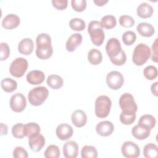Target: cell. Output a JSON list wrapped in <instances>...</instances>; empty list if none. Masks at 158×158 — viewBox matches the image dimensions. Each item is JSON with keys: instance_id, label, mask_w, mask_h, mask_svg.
I'll return each mask as SVG.
<instances>
[{"instance_id": "obj_19", "label": "cell", "mask_w": 158, "mask_h": 158, "mask_svg": "<svg viewBox=\"0 0 158 158\" xmlns=\"http://www.w3.org/2000/svg\"><path fill=\"white\" fill-rule=\"evenodd\" d=\"M82 35L80 33H74L67 40L65 48L68 52H73L76 50L77 48L79 46L82 42Z\"/></svg>"}, {"instance_id": "obj_15", "label": "cell", "mask_w": 158, "mask_h": 158, "mask_svg": "<svg viewBox=\"0 0 158 158\" xmlns=\"http://www.w3.org/2000/svg\"><path fill=\"white\" fill-rule=\"evenodd\" d=\"M114 130L113 123L108 120L102 121L97 124L96 131L97 133L102 136H110Z\"/></svg>"}, {"instance_id": "obj_12", "label": "cell", "mask_w": 158, "mask_h": 158, "mask_svg": "<svg viewBox=\"0 0 158 158\" xmlns=\"http://www.w3.org/2000/svg\"><path fill=\"white\" fill-rule=\"evenodd\" d=\"M56 132L57 138L64 141L70 139L72 136L73 130L70 125L67 123H61L57 127Z\"/></svg>"}, {"instance_id": "obj_30", "label": "cell", "mask_w": 158, "mask_h": 158, "mask_svg": "<svg viewBox=\"0 0 158 158\" xmlns=\"http://www.w3.org/2000/svg\"><path fill=\"white\" fill-rule=\"evenodd\" d=\"M100 23L102 28L106 29H112L116 26L117 20L114 15H107L101 19Z\"/></svg>"}, {"instance_id": "obj_42", "label": "cell", "mask_w": 158, "mask_h": 158, "mask_svg": "<svg viewBox=\"0 0 158 158\" xmlns=\"http://www.w3.org/2000/svg\"><path fill=\"white\" fill-rule=\"evenodd\" d=\"M13 157L15 158H27V151L22 147L17 146L13 151Z\"/></svg>"}, {"instance_id": "obj_25", "label": "cell", "mask_w": 158, "mask_h": 158, "mask_svg": "<svg viewBox=\"0 0 158 158\" xmlns=\"http://www.w3.org/2000/svg\"><path fill=\"white\" fill-rule=\"evenodd\" d=\"M40 133V125L34 122H30L24 125V134L25 136L28 138L38 135Z\"/></svg>"}, {"instance_id": "obj_2", "label": "cell", "mask_w": 158, "mask_h": 158, "mask_svg": "<svg viewBox=\"0 0 158 158\" xmlns=\"http://www.w3.org/2000/svg\"><path fill=\"white\" fill-rule=\"evenodd\" d=\"M88 32L90 36L92 43L100 46L104 40V33L100 22L97 20L91 21L88 27Z\"/></svg>"}, {"instance_id": "obj_46", "label": "cell", "mask_w": 158, "mask_h": 158, "mask_svg": "<svg viewBox=\"0 0 158 158\" xmlns=\"http://www.w3.org/2000/svg\"><path fill=\"white\" fill-rule=\"evenodd\" d=\"M7 134V126L6 125L1 123V135H6Z\"/></svg>"}, {"instance_id": "obj_14", "label": "cell", "mask_w": 158, "mask_h": 158, "mask_svg": "<svg viewBox=\"0 0 158 158\" xmlns=\"http://www.w3.org/2000/svg\"><path fill=\"white\" fill-rule=\"evenodd\" d=\"M78 154V146L75 141H67L63 146V154L66 158H76Z\"/></svg>"}, {"instance_id": "obj_5", "label": "cell", "mask_w": 158, "mask_h": 158, "mask_svg": "<svg viewBox=\"0 0 158 158\" xmlns=\"http://www.w3.org/2000/svg\"><path fill=\"white\" fill-rule=\"evenodd\" d=\"M150 55L151 50L149 46L144 43H139L134 49L132 60L135 65L141 66L148 61Z\"/></svg>"}, {"instance_id": "obj_47", "label": "cell", "mask_w": 158, "mask_h": 158, "mask_svg": "<svg viewBox=\"0 0 158 158\" xmlns=\"http://www.w3.org/2000/svg\"><path fill=\"white\" fill-rule=\"evenodd\" d=\"M93 2L98 6H102L108 2V0H94Z\"/></svg>"}, {"instance_id": "obj_39", "label": "cell", "mask_w": 158, "mask_h": 158, "mask_svg": "<svg viewBox=\"0 0 158 158\" xmlns=\"http://www.w3.org/2000/svg\"><path fill=\"white\" fill-rule=\"evenodd\" d=\"M119 23L120 25L123 27L130 28L134 25L135 20L133 17L130 15H123L120 17L119 18Z\"/></svg>"}, {"instance_id": "obj_4", "label": "cell", "mask_w": 158, "mask_h": 158, "mask_svg": "<svg viewBox=\"0 0 158 158\" xmlns=\"http://www.w3.org/2000/svg\"><path fill=\"white\" fill-rule=\"evenodd\" d=\"M49 95L48 89L44 86H37L30 91L28 94L29 102L34 106H39L43 104Z\"/></svg>"}, {"instance_id": "obj_28", "label": "cell", "mask_w": 158, "mask_h": 158, "mask_svg": "<svg viewBox=\"0 0 158 158\" xmlns=\"http://www.w3.org/2000/svg\"><path fill=\"white\" fill-rule=\"evenodd\" d=\"M143 155L146 158H157L158 157V148L154 143H148L143 148Z\"/></svg>"}, {"instance_id": "obj_7", "label": "cell", "mask_w": 158, "mask_h": 158, "mask_svg": "<svg viewBox=\"0 0 158 158\" xmlns=\"http://www.w3.org/2000/svg\"><path fill=\"white\" fill-rule=\"evenodd\" d=\"M119 106L123 112L136 113L138 110V106L133 96L128 93L121 95L119 99Z\"/></svg>"}, {"instance_id": "obj_45", "label": "cell", "mask_w": 158, "mask_h": 158, "mask_svg": "<svg viewBox=\"0 0 158 158\" xmlns=\"http://www.w3.org/2000/svg\"><path fill=\"white\" fill-rule=\"evenodd\" d=\"M157 85H158V82H155L153 83L151 86V90L152 93L155 96H158V92H157Z\"/></svg>"}, {"instance_id": "obj_22", "label": "cell", "mask_w": 158, "mask_h": 158, "mask_svg": "<svg viewBox=\"0 0 158 158\" xmlns=\"http://www.w3.org/2000/svg\"><path fill=\"white\" fill-rule=\"evenodd\" d=\"M154 12L152 7L147 2L141 3L137 7V15L143 19H147L151 17Z\"/></svg>"}, {"instance_id": "obj_8", "label": "cell", "mask_w": 158, "mask_h": 158, "mask_svg": "<svg viewBox=\"0 0 158 158\" xmlns=\"http://www.w3.org/2000/svg\"><path fill=\"white\" fill-rule=\"evenodd\" d=\"M106 83L110 89L117 90L123 85V76L118 71H112L106 76Z\"/></svg>"}, {"instance_id": "obj_6", "label": "cell", "mask_w": 158, "mask_h": 158, "mask_svg": "<svg viewBox=\"0 0 158 158\" xmlns=\"http://www.w3.org/2000/svg\"><path fill=\"white\" fill-rule=\"evenodd\" d=\"M28 66V61L23 57H17L12 61L10 65L9 72L11 75L16 78L23 77Z\"/></svg>"}, {"instance_id": "obj_31", "label": "cell", "mask_w": 158, "mask_h": 158, "mask_svg": "<svg viewBox=\"0 0 158 158\" xmlns=\"http://www.w3.org/2000/svg\"><path fill=\"white\" fill-rule=\"evenodd\" d=\"M81 156L82 158H96L98 151L94 146L86 145L81 149Z\"/></svg>"}, {"instance_id": "obj_3", "label": "cell", "mask_w": 158, "mask_h": 158, "mask_svg": "<svg viewBox=\"0 0 158 158\" xmlns=\"http://www.w3.org/2000/svg\"><path fill=\"white\" fill-rule=\"evenodd\" d=\"M112 102L110 98L106 95L98 96L94 104V112L99 118H105L109 114Z\"/></svg>"}, {"instance_id": "obj_29", "label": "cell", "mask_w": 158, "mask_h": 158, "mask_svg": "<svg viewBox=\"0 0 158 158\" xmlns=\"http://www.w3.org/2000/svg\"><path fill=\"white\" fill-rule=\"evenodd\" d=\"M156 120L154 116L149 114H145L142 115L138 121V123L149 129H152L156 125Z\"/></svg>"}, {"instance_id": "obj_13", "label": "cell", "mask_w": 158, "mask_h": 158, "mask_svg": "<svg viewBox=\"0 0 158 158\" xmlns=\"http://www.w3.org/2000/svg\"><path fill=\"white\" fill-rule=\"evenodd\" d=\"M45 144V138L40 133L28 138V145L35 152H39Z\"/></svg>"}, {"instance_id": "obj_10", "label": "cell", "mask_w": 158, "mask_h": 158, "mask_svg": "<svg viewBox=\"0 0 158 158\" xmlns=\"http://www.w3.org/2000/svg\"><path fill=\"white\" fill-rule=\"evenodd\" d=\"M10 109L15 112H22L27 106L25 97L20 93H17L12 96L10 99Z\"/></svg>"}, {"instance_id": "obj_11", "label": "cell", "mask_w": 158, "mask_h": 158, "mask_svg": "<svg viewBox=\"0 0 158 158\" xmlns=\"http://www.w3.org/2000/svg\"><path fill=\"white\" fill-rule=\"evenodd\" d=\"M106 50L110 59L116 57L122 50L119 40L115 38H110L107 42Z\"/></svg>"}, {"instance_id": "obj_18", "label": "cell", "mask_w": 158, "mask_h": 158, "mask_svg": "<svg viewBox=\"0 0 158 158\" xmlns=\"http://www.w3.org/2000/svg\"><path fill=\"white\" fill-rule=\"evenodd\" d=\"M72 123L78 128L84 127L87 122V116L84 111L80 109L75 110L72 114Z\"/></svg>"}, {"instance_id": "obj_36", "label": "cell", "mask_w": 158, "mask_h": 158, "mask_svg": "<svg viewBox=\"0 0 158 158\" xmlns=\"http://www.w3.org/2000/svg\"><path fill=\"white\" fill-rule=\"evenodd\" d=\"M144 77L149 80H153L157 77V69L153 65H148L144 69Z\"/></svg>"}, {"instance_id": "obj_20", "label": "cell", "mask_w": 158, "mask_h": 158, "mask_svg": "<svg viewBox=\"0 0 158 158\" xmlns=\"http://www.w3.org/2000/svg\"><path fill=\"white\" fill-rule=\"evenodd\" d=\"M34 48V43L31 39L26 38L22 40L18 46L19 52L23 55L28 56L31 54Z\"/></svg>"}, {"instance_id": "obj_23", "label": "cell", "mask_w": 158, "mask_h": 158, "mask_svg": "<svg viewBox=\"0 0 158 158\" xmlns=\"http://www.w3.org/2000/svg\"><path fill=\"white\" fill-rule=\"evenodd\" d=\"M136 30L141 36L144 37H151L155 32L154 27L146 22L139 23L136 27Z\"/></svg>"}, {"instance_id": "obj_1", "label": "cell", "mask_w": 158, "mask_h": 158, "mask_svg": "<svg viewBox=\"0 0 158 158\" xmlns=\"http://www.w3.org/2000/svg\"><path fill=\"white\" fill-rule=\"evenodd\" d=\"M36 55L42 60H46L51 57L53 49L51 46V38L47 33L39 34L36 39Z\"/></svg>"}, {"instance_id": "obj_37", "label": "cell", "mask_w": 158, "mask_h": 158, "mask_svg": "<svg viewBox=\"0 0 158 158\" xmlns=\"http://www.w3.org/2000/svg\"><path fill=\"white\" fill-rule=\"evenodd\" d=\"M136 35L135 32L132 31H125L122 35V41L127 46L132 45L136 41Z\"/></svg>"}, {"instance_id": "obj_21", "label": "cell", "mask_w": 158, "mask_h": 158, "mask_svg": "<svg viewBox=\"0 0 158 158\" xmlns=\"http://www.w3.org/2000/svg\"><path fill=\"white\" fill-rule=\"evenodd\" d=\"M132 135L138 139L143 140L147 138L151 133V130L143 125L138 124L133 127L131 130Z\"/></svg>"}, {"instance_id": "obj_9", "label": "cell", "mask_w": 158, "mask_h": 158, "mask_svg": "<svg viewBox=\"0 0 158 158\" xmlns=\"http://www.w3.org/2000/svg\"><path fill=\"white\" fill-rule=\"evenodd\" d=\"M122 155L127 158H136L140 155L139 146L135 143L130 141H125L121 147Z\"/></svg>"}, {"instance_id": "obj_24", "label": "cell", "mask_w": 158, "mask_h": 158, "mask_svg": "<svg viewBox=\"0 0 158 158\" xmlns=\"http://www.w3.org/2000/svg\"><path fill=\"white\" fill-rule=\"evenodd\" d=\"M64 81L61 77L57 75H50L47 78L48 85L54 89L60 88L63 86Z\"/></svg>"}, {"instance_id": "obj_26", "label": "cell", "mask_w": 158, "mask_h": 158, "mask_svg": "<svg viewBox=\"0 0 158 158\" xmlns=\"http://www.w3.org/2000/svg\"><path fill=\"white\" fill-rule=\"evenodd\" d=\"M88 60L91 64L97 65L102 60V53L97 49H91L88 54Z\"/></svg>"}, {"instance_id": "obj_38", "label": "cell", "mask_w": 158, "mask_h": 158, "mask_svg": "<svg viewBox=\"0 0 158 158\" xmlns=\"http://www.w3.org/2000/svg\"><path fill=\"white\" fill-rule=\"evenodd\" d=\"M110 60L114 65L117 66H121L125 63L127 60V56L124 51L122 50L116 57L110 58Z\"/></svg>"}, {"instance_id": "obj_27", "label": "cell", "mask_w": 158, "mask_h": 158, "mask_svg": "<svg viewBox=\"0 0 158 158\" xmlns=\"http://www.w3.org/2000/svg\"><path fill=\"white\" fill-rule=\"evenodd\" d=\"M1 86L3 91L7 93H12L17 88V83L10 78H5L1 81Z\"/></svg>"}, {"instance_id": "obj_16", "label": "cell", "mask_w": 158, "mask_h": 158, "mask_svg": "<svg viewBox=\"0 0 158 158\" xmlns=\"http://www.w3.org/2000/svg\"><path fill=\"white\" fill-rule=\"evenodd\" d=\"M20 23V17L14 14L7 15L2 21V26L5 29L12 30L17 28Z\"/></svg>"}, {"instance_id": "obj_40", "label": "cell", "mask_w": 158, "mask_h": 158, "mask_svg": "<svg viewBox=\"0 0 158 158\" xmlns=\"http://www.w3.org/2000/svg\"><path fill=\"white\" fill-rule=\"evenodd\" d=\"M71 5L76 12H83L86 7V0H72Z\"/></svg>"}, {"instance_id": "obj_17", "label": "cell", "mask_w": 158, "mask_h": 158, "mask_svg": "<svg viewBox=\"0 0 158 158\" xmlns=\"http://www.w3.org/2000/svg\"><path fill=\"white\" fill-rule=\"evenodd\" d=\"M45 78L44 73L41 71L38 70H31L28 72L27 75L26 79L27 81L33 85H37L41 84Z\"/></svg>"}, {"instance_id": "obj_34", "label": "cell", "mask_w": 158, "mask_h": 158, "mask_svg": "<svg viewBox=\"0 0 158 158\" xmlns=\"http://www.w3.org/2000/svg\"><path fill=\"white\" fill-rule=\"evenodd\" d=\"M44 156L46 158H57L60 156V149L56 145H49L44 151Z\"/></svg>"}, {"instance_id": "obj_35", "label": "cell", "mask_w": 158, "mask_h": 158, "mask_svg": "<svg viewBox=\"0 0 158 158\" xmlns=\"http://www.w3.org/2000/svg\"><path fill=\"white\" fill-rule=\"evenodd\" d=\"M12 134L15 138H23L25 136L24 125L22 123H18L14 125L12 128Z\"/></svg>"}, {"instance_id": "obj_41", "label": "cell", "mask_w": 158, "mask_h": 158, "mask_svg": "<svg viewBox=\"0 0 158 158\" xmlns=\"http://www.w3.org/2000/svg\"><path fill=\"white\" fill-rule=\"evenodd\" d=\"M0 60L1 61L6 60L10 54V48L6 43H1L0 44Z\"/></svg>"}, {"instance_id": "obj_32", "label": "cell", "mask_w": 158, "mask_h": 158, "mask_svg": "<svg viewBox=\"0 0 158 158\" xmlns=\"http://www.w3.org/2000/svg\"><path fill=\"white\" fill-rule=\"evenodd\" d=\"M69 26L72 30L79 31L85 30L86 24L85 21L81 19L73 18L70 20Z\"/></svg>"}, {"instance_id": "obj_43", "label": "cell", "mask_w": 158, "mask_h": 158, "mask_svg": "<svg viewBox=\"0 0 158 158\" xmlns=\"http://www.w3.org/2000/svg\"><path fill=\"white\" fill-rule=\"evenodd\" d=\"M52 4L54 7L57 10H64L67 8L68 5L67 0H52Z\"/></svg>"}, {"instance_id": "obj_33", "label": "cell", "mask_w": 158, "mask_h": 158, "mask_svg": "<svg viewBox=\"0 0 158 158\" xmlns=\"http://www.w3.org/2000/svg\"><path fill=\"white\" fill-rule=\"evenodd\" d=\"M136 119V114L122 111L120 115V121L124 125H131Z\"/></svg>"}, {"instance_id": "obj_44", "label": "cell", "mask_w": 158, "mask_h": 158, "mask_svg": "<svg viewBox=\"0 0 158 158\" xmlns=\"http://www.w3.org/2000/svg\"><path fill=\"white\" fill-rule=\"evenodd\" d=\"M151 60L155 62H157V38L155 40L152 45V54Z\"/></svg>"}]
</instances>
